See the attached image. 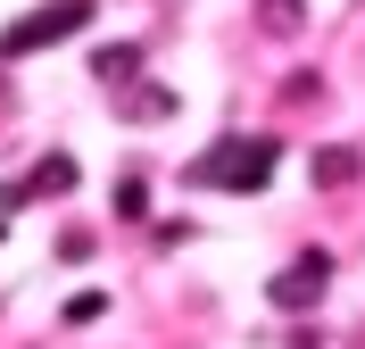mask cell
Here are the masks:
<instances>
[{"mask_svg":"<svg viewBox=\"0 0 365 349\" xmlns=\"http://www.w3.org/2000/svg\"><path fill=\"white\" fill-rule=\"evenodd\" d=\"M274 133H225L207 158H191V183L200 191H266V175H274Z\"/></svg>","mask_w":365,"mask_h":349,"instance_id":"6da1fadb","label":"cell"},{"mask_svg":"<svg viewBox=\"0 0 365 349\" xmlns=\"http://www.w3.org/2000/svg\"><path fill=\"white\" fill-rule=\"evenodd\" d=\"M91 25V0H50V9H25L9 34H0V59H34V50H50V42H75Z\"/></svg>","mask_w":365,"mask_h":349,"instance_id":"7a4b0ae2","label":"cell"},{"mask_svg":"<svg viewBox=\"0 0 365 349\" xmlns=\"http://www.w3.org/2000/svg\"><path fill=\"white\" fill-rule=\"evenodd\" d=\"M324 283H332V250H299L291 266H282V275L266 283V300L282 308V316H307V308L324 300Z\"/></svg>","mask_w":365,"mask_h":349,"instance_id":"3957f363","label":"cell"},{"mask_svg":"<svg viewBox=\"0 0 365 349\" xmlns=\"http://www.w3.org/2000/svg\"><path fill=\"white\" fill-rule=\"evenodd\" d=\"M91 75L133 92V84H141V42H100V50H91Z\"/></svg>","mask_w":365,"mask_h":349,"instance_id":"277c9868","label":"cell"},{"mask_svg":"<svg viewBox=\"0 0 365 349\" xmlns=\"http://www.w3.org/2000/svg\"><path fill=\"white\" fill-rule=\"evenodd\" d=\"M307 175H316V191H341V183H357V150H349V141H324L316 158H307Z\"/></svg>","mask_w":365,"mask_h":349,"instance_id":"5b68a950","label":"cell"},{"mask_svg":"<svg viewBox=\"0 0 365 349\" xmlns=\"http://www.w3.org/2000/svg\"><path fill=\"white\" fill-rule=\"evenodd\" d=\"M116 108H125V116H133V125H166V116H175V92H166V84H150V75H141V84H133V92H125V100H116Z\"/></svg>","mask_w":365,"mask_h":349,"instance_id":"8992f818","label":"cell"},{"mask_svg":"<svg viewBox=\"0 0 365 349\" xmlns=\"http://www.w3.org/2000/svg\"><path fill=\"white\" fill-rule=\"evenodd\" d=\"M75 175H83V166H75L67 150H50V158L34 166V175H25V191H42V200H58V191H75Z\"/></svg>","mask_w":365,"mask_h":349,"instance_id":"52a82bcc","label":"cell"},{"mask_svg":"<svg viewBox=\"0 0 365 349\" xmlns=\"http://www.w3.org/2000/svg\"><path fill=\"white\" fill-rule=\"evenodd\" d=\"M257 25H266L274 42H291L299 25H307V9H299V0H257Z\"/></svg>","mask_w":365,"mask_h":349,"instance_id":"ba28073f","label":"cell"},{"mask_svg":"<svg viewBox=\"0 0 365 349\" xmlns=\"http://www.w3.org/2000/svg\"><path fill=\"white\" fill-rule=\"evenodd\" d=\"M108 200H116V216H141V208H150V191H141V175H125V183H116Z\"/></svg>","mask_w":365,"mask_h":349,"instance_id":"9c48e42d","label":"cell"},{"mask_svg":"<svg viewBox=\"0 0 365 349\" xmlns=\"http://www.w3.org/2000/svg\"><path fill=\"white\" fill-rule=\"evenodd\" d=\"M100 308H108V291H75V300H67V325H91Z\"/></svg>","mask_w":365,"mask_h":349,"instance_id":"30bf717a","label":"cell"},{"mask_svg":"<svg viewBox=\"0 0 365 349\" xmlns=\"http://www.w3.org/2000/svg\"><path fill=\"white\" fill-rule=\"evenodd\" d=\"M291 349H341L332 333H291Z\"/></svg>","mask_w":365,"mask_h":349,"instance_id":"8fae6325","label":"cell"},{"mask_svg":"<svg viewBox=\"0 0 365 349\" xmlns=\"http://www.w3.org/2000/svg\"><path fill=\"white\" fill-rule=\"evenodd\" d=\"M0 233H9V225H0Z\"/></svg>","mask_w":365,"mask_h":349,"instance_id":"7c38bea8","label":"cell"}]
</instances>
